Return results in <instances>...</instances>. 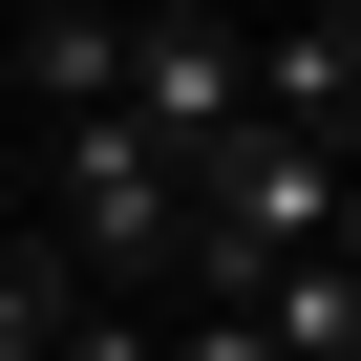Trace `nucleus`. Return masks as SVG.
<instances>
[{"label":"nucleus","instance_id":"1","mask_svg":"<svg viewBox=\"0 0 361 361\" xmlns=\"http://www.w3.org/2000/svg\"><path fill=\"white\" fill-rule=\"evenodd\" d=\"M0 106H22V128L128 106V0H22V22H0Z\"/></svg>","mask_w":361,"mask_h":361},{"label":"nucleus","instance_id":"2","mask_svg":"<svg viewBox=\"0 0 361 361\" xmlns=\"http://www.w3.org/2000/svg\"><path fill=\"white\" fill-rule=\"evenodd\" d=\"M43 361H149V298H64V319H43Z\"/></svg>","mask_w":361,"mask_h":361}]
</instances>
